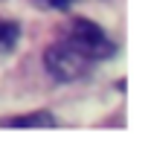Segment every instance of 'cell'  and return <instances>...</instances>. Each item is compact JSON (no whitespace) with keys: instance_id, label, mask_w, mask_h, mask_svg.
I'll list each match as a JSON object with an SVG mask.
<instances>
[{"instance_id":"obj_5","label":"cell","mask_w":151,"mask_h":151,"mask_svg":"<svg viewBox=\"0 0 151 151\" xmlns=\"http://www.w3.org/2000/svg\"><path fill=\"white\" fill-rule=\"evenodd\" d=\"M38 3H44L47 9H58V12H67L73 6V0H38Z\"/></svg>"},{"instance_id":"obj_4","label":"cell","mask_w":151,"mask_h":151,"mask_svg":"<svg viewBox=\"0 0 151 151\" xmlns=\"http://www.w3.org/2000/svg\"><path fill=\"white\" fill-rule=\"evenodd\" d=\"M20 41V23L0 18V55H9Z\"/></svg>"},{"instance_id":"obj_3","label":"cell","mask_w":151,"mask_h":151,"mask_svg":"<svg viewBox=\"0 0 151 151\" xmlns=\"http://www.w3.org/2000/svg\"><path fill=\"white\" fill-rule=\"evenodd\" d=\"M3 128H55V116L50 111H35V113H20V116H9L0 122Z\"/></svg>"},{"instance_id":"obj_2","label":"cell","mask_w":151,"mask_h":151,"mask_svg":"<svg viewBox=\"0 0 151 151\" xmlns=\"http://www.w3.org/2000/svg\"><path fill=\"white\" fill-rule=\"evenodd\" d=\"M67 41L76 44L81 52H87L93 61H105V58H111L113 52H116V44L108 38V32L90 18H76L73 23H70Z\"/></svg>"},{"instance_id":"obj_1","label":"cell","mask_w":151,"mask_h":151,"mask_svg":"<svg viewBox=\"0 0 151 151\" xmlns=\"http://www.w3.org/2000/svg\"><path fill=\"white\" fill-rule=\"evenodd\" d=\"M93 64H96L93 58L81 52L76 44H70L67 38L44 50V70L55 81H78L93 70Z\"/></svg>"}]
</instances>
